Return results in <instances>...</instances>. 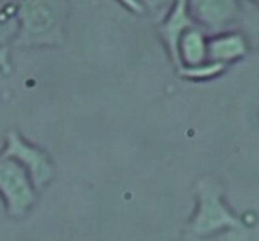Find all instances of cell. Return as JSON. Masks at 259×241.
<instances>
[{
  "label": "cell",
  "mask_w": 259,
  "mask_h": 241,
  "mask_svg": "<svg viewBox=\"0 0 259 241\" xmlns=\"http://www.w3.org/2000/svg\"><path fill=\"white\" fill-rule=\"evenodd\" d=\"M247 52L248 43L241 32L226 30V32L208 36V61L229 64V62L243 59Z\"/></svg>",
  "instance_id": "52a82bcc"
},
{
  "label": "cell",
  "mask_w": 259,
  "mask_h": 241,
  "mask_svg": "<svg viewBox=\"0 0 259 241\" xmlns=\"http://www.w3.org/2000/svg\"><path fill=\"white\" fill-rule=\"evenodd\" d=\"M178 59H180V66H195L208 61V34L199 25L187 29L180 37Z\"/></svg>",
  "instance_id": "ba28073f"
},
{
  "label": "cell",
  "mask_w": 259,
  "mask_h": 241,
  "mask_svg": "<svg viewBox=\"0 0 259 241\" xmlns=\"http://www.w3.org/2000/svg\"><path fill=\"white\" fill-rule=\"evenodd\" d=\"M18 30L16 2L0 0V44H11Z\"/></svg>",
  "instance_id": "30bf717a"
},
{
  "label": "cell",
  "mask_w": 259,
  "mask_h": 241,
  "mask_svg": "<svg viewBox=\"0 0 259 241\" xmlns=\"http://www.w3.org/2000/svg\"><path fill=\"white\" fill-rule=\"evenodd\" d=\"M121 2L130 9V11L137 13V15H142V13H144V8H142L141 0H121Z\"/></svg>",
  "instance_id": "5bb4252c"
},
{
  "label": "cell",
  "mask_w": 259,
  "mask_h": 241,
  "mask_svg": "<svg viewBox=\"0 0 259 241\" xmlns=\"http://www.w3.org/2000/svg\"><path fill=\"white\" fill-rule=\"evenodd\" d=\"M2 153L11 156L29 172L36 190L43 191L55 177V163L43 148L29 142L20 131L9 130L6 133Z\"/></svg>",
  "instance_id": "277c9868"
},
{
  "label": "cell",
  "mask_w": 259,
  "mask_h": 241,
  "mask_svg": "<svg viewBox=\"0 0 259 241\" xmlns=\"http://www.w3.org/2000/svg\"><path fill=\"white\" fill-rule=\"evenodd\" d=\"M197 194V208H195L194 218L188 222L185 229V236L197 239V237H208L222 230H245V223L229 211L224 204L222 186L215 177H202L195 186Z\"/></svg>",
  "instance_id": "7a4b0ae2"
},
{
  "label": "cell",
  "mask_w": 259,
  "mask_h": 241,
  "mask_svg": "<svg viewBox=\"0 0 259 241\" xmlns=\"http://www.w3.org/2000/svg\"><path fill=\"white\" fill-rule=\"evenodd\" d=\"M174 2H176V0H141L142 8H144V13H148L156 23L170 11Z\"/></svg>",
  "instance_id": "7c38bea8"
},
{
  "label": "cell",
  "mask_w": 259,
  "mask_h": 241,
  "mask_svg": "<svg viewBox=\"0 0 259 241\" xmlns=\"http://www.w3.org/2000/svg\"><path fill=\"white\" fill-rule=\"evenodd\" d=\"M241 0H187L194 22L208 36L229 30L240 16Z\"/></svg>",
  "instance_id": "5b68a950"
},
{
  "label": "cell",
  "mask_w": 259,
  "mask_h": 241,
  "mask_svg": "<svg viewBox=\"0 0 259 241\" xmlns=\"http://www.w3.org/2000/svg\"><path fill=\"white\" fill-rule=\"evenodd\" d=\"M226 68L227 64H222V62L204 61L195 66H180L178 68V75L187 80H211L215 76H219L220 73L226 71Z\"/></svg>",
  "instance_id": "8fae6325"
},
{
  "label": "cell",
  "mask_w": 259,
  "mask_h": 241,
  "mask_svg": "<svg viewBox=\"0 0 259 241\" xmlns=\"http://www.w3.org/2000/svg\"><path fill=\"white\" fill-rule=\"evenodd\" d=\"M194 25H197V23L194 22V18L188 13L187 0H176L172 4V8H170V11L158 22V34L163 43H165L170 59H172V64L176 68L180 66V59H178V43H180V37L183 36L185 30Z\"/></svg>",
  "instance_id": "8992f818"
},
{
  "label": "cell",
  "mask_w": 259,
  "mask_h": 241,
  "mask_svg": "<svg viewBox=\"0 0 259 241\" xmlns=\"http://www.w3.org/2000/svg\"><path fill=\"white\" fill-rule=\"evenodd\" d=\"M39 191L29 172L11 156L0 151V201L9 218L23 220L36 206Z\"/></svg>",
  "instance_id": "3957f363"
},
{
  "label": "cell",
  "mask_w": 259,
  "mask_h": 241,
  "mask_svg": "<svg viewBox=\"0 0 259 241\" xmlns=\"http://www.w3.org/2000/svg\"><path fill=\"white\" fill-rule=\"evenodd\" d=\"M238 25L247 39L248 46L259 50V4L252 0H241Z\"/></svg>",
  "instance_id": "9c48e42d"
},
{
  "label": "cell",
  "mask_w": 259,
  "mask_h": 241,
  "mask_svg": "<svg viewBox=\"0 0 259 241\" xmlns=\"http://www.w3.org/2000/svg\"><path fill=\"white\" fill-rule=\"evenodd\" d=\"M252 2H255V4H259V0H252Z\"/></svg>",
  "instance_id": "9a60e30c"
},
{
  "label": "cell",
  "mask_w": 259,
  "mask_h": 241,
  "mask_svg": "<svg viewBox=\"0 0 259 241\" xmlns=\"http://www.w3.org/2000/svg\"><path fill=\"white\" fill-rule=\"evenodd\" d=\"M16 48H54L66 39L69 0H16Z\"/></svg>",
  "instance_id": "6da1fadb"
},
{
  "label": "cell",
  "mask_w": 259,
  "mask_h": 241,
  "mask_svg": "<svg viewBox=\"0 0 259 241\" xmlns=\"http://www.w3.org/2000/svg\"><path fill=\"white\" fill-rule=\"evenodd\" d=\"M13 69L11 62V46L9 44H0V73H9Z\"/></svg>",
  "instance_id": "4fadbf2b"
}]
</instances>
